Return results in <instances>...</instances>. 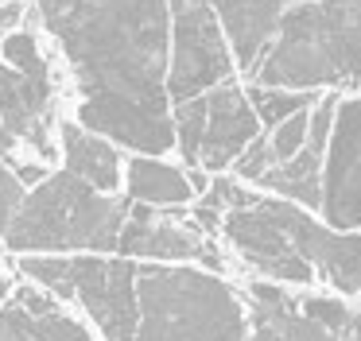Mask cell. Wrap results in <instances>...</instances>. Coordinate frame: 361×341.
<instances>
[{
  "label": "cell",
  "mask_w": 361,
  "mask_h": 341,
  "mask_svg": "<svg viewBox=\"0 0 361 341\" xmlns=\"http://www.w3.org/2000/svg\"><path fill=\"white\" fill-rule=\"evenodd\" d=\"M249 341H342L272 283L249 287Z\"/></svg>",
  "instance_id": "cell-16"
},
{
  "label": "cell",
  "mask_w": 361,
  "mask_h": 341,
  "mask_svg": "<svg viewBox=\"0 0 361 341\" xmlns=\"http://www.w3.org/2000/svg\"><path fill=\"white\" fill-rule=\"evenodd\" d=\"M74 97L71 116L125 151L171 155V0H32Z\"/></svg>",
  "instance_id": "cell-1"
},
{
  "label": "cell",
  "mask_w": 361,
  "mask_h": 341,
  "mask_svg": "<svg viewBox=\"0 0 361 341\" xmlns=\"http://www.w3.org/2000/svg\"><path fill=\"white\" fill-rule=\"evenodd\" d=\"M190 4H210L221 16L229 43H233V54H237V66H241V78H245L257 66L260 51L268 46L280 16L291 4H299V0H190Z\"/></svg>",
  "instance_id": "cell-17"
},
{
  "label": "cell",
  "mask_w": 361,
  "mask_h": 341,
  "mask_svg": "<svg viewBox=\"0 0 361 341\" xmlns=\"http://www.w3.org/2000/svg\"><path fill=\"white\" fill-rule=\"evenodd\" d=\"M24 275L47 287L59 299H71L94 318L105 341H133L136 330V260L113 252L74 256H24Z\"/></svg>",
  "instance_id": "cell-6"
},
{
  "label": "cell",
  "mask_w": 361,
  "mask_h": 341,
  "mask_svg": "<svg viewBox=\"0 0 361 341\" xmlns=\"http://www.w3.org/2000/svg\"><path fill=\"white\" fill-rule=\"evenodd\" d=\"M245 89H249V101L257 108L264 132L276 128L280 120H288V116H295L299 108H311L322 97V93H311V89H283V85H257V82H245Z\"/></svg>",
  "instance_id": "cell-19"
},
{
  "label": "cell",
  "mask_w": 361,
  "mask_h": 341,
  "mask_svg": "<svg viewBox=\"0 0 361 341\" xmlns=\"http://www.w3.org/2000/svg\"><path fill=\"white\" fill-rule=\"evenodd\" d=\"M338 337L342 341H361V310H353V314L345 318V326L338 330Z\"/></svg>",
  "instance_id": "cell-22"
},
{
  "label": "cell",
  "mask_w": 361,
  "mask_h": 341,
  "mask_svg": "<svg viewBox=\"0 0 361 341\" xmlns=\"http://www.w3.org/2000/svg\"><path fill=\"white\" fill-rule=\"evenodd\" d=\"M314 108V105H311ZM311 108H299L295 116H288V120H280L276 128H268V144H272V155L276 163L291 159V155L299 151V147L307 144V136H311Z\"/></svg>",
  "instance_id": "cell-20"
},
{
  "label": "cell",
  "mask_w": 361,
  "mask_h": 341,
  "mask_svg": "<svg viewBox=\"0 0 361 341\" xmlns=\"http://www.w3.org/2000/svg\"><path fill=\"white\" fill-rule=\"evenodd\" d=\"M202 97H206V120H202V140H198L195 167L210 170V175H221V170L233 167L237 155L264 132V124H260L257 108H252V101H249L245 78L214 85Z\"/></svg>",
  "instance_id": "cell-12"
},
{
  "label": "cell",
  "mask_w": 361,
  "mask_h": 341,
  "mask_svg": "<svg viewBox=\"0 0 361 341\" xmlns=\"http://www.w3.org/2000/svg\"><path fill=\"white\" fill-rule=\"evenodd\" d=\"M8 291H12V287H8V275H4V271H0V302L8 299Z\"/></svg>",
  "instance_id": "cell-23"
},
{
  "label": "cell",
  "mask_w": 361,
  "mask_h": 341,
  "mask_svg": "<svg viewBox=\"0 0 361 341\" xmlns=\"http://www.w3.org/2000/svg\"><path fill=\"white\" fill-rule=\"evenodd\" d=\"M0 341H94V333L66 314L47 287L20 283L0 302Z\"/></svg>",
  "instance_id": "cell-14"
},
{
  "label": "cell",
  "mask_w": 361,
  "mask_h": 341,
  "mask_svg": "<svg viewBox=\"0 0 361 341\" xmlns=\"http://www.w3.org/2000/svg\"><path fill=\"white\" fill-rule=\"evenodd\" d=\"M299 310H303L307 318H314V322H322L326 330H334V333L342 330L345 318L353 314V310L345 306L342 299H326V294H307V299L299 302Z\"/></svg>",
  "instance_id": "cell-21"
},
{
  "label": "cell",
  "mask_w": 361,
  "mask_h": 341,
  "mask_svg": "<svg viewBox=\"0 0 361 341\" xmlns=\"http://www.w3.org/2000/svg\"><path fill=\"white\" fill-rule=\"evenodd\" d=\"M133 341H249V310L214 271L136 260Z\"/></svg>",
  "instance_id": "cell-4"
},
{
  "label": "cell",
  "mask_w": 361,
  "mask_h": 341,
  "mask_svg": "<svg viewBox=\"0 0 361 341\" xmlns=\"http://www.w3.org/2000/svg\"><path fill=\"white\" fill-rule=\"evenodd\" d=\"M125 194L128 202H144V206H187L198 198L190 170L179 163H167V155H140L128 151L125 159Z\"/></svg>",
  "instance_id": "cell-18"
},
{
  "label": "cell",
  "mask_w": 361,
  "mask_h": 341,
  "mask_svg": "<svg viewBox=\"0 0 361 341\" xmlns=\"http://www.w3.org/2000/svg\"><path fill=\"white\" fill-rule=\"evenodd\" d=\"M319 213L334 229H361V89L338 97Z\"/></svg>",
  "instance_id": "cell-9"
},
{
  "label": "cell",
  "mask_w": 361,
  "mask_h": 341,
  "mask_svg": "<svg viewBox=\"0 0 361 341\" xmlns=\"http://www.w3.org/2000/svg\"><path fill=\"white\" fill-rule=\"evenodd\" d=\"M128 209V194H105L71 170H47L27 186L0 244L16 256L117 252Z\"/></svg>",
  "instance_id": "cell-3"
},
{
  "label": "cell",
  "mask_w": 361,
  "mask_h": 341,
  "mask_svg": "<svg viewBox=\"0 0 361 341\" xmlns=\"http://www.w3.org/2000/svg\"><path fill=\"white\" fill-rule=\"evenodd\" d=\"M66 74L55 46L35 20L0 35V159L16 163L20 151L39 163L59 159Z\"/></svg>",
  "instance_id": "cell-5"
},
{
  "label": "cell",
  "mask_w": 361,
  "mask_h": 341,
  "mask_svg": "<svg viewBox=\"0 0 361 341\" xmlns=\"http://www.w3.org/2000/svg\"><path fill=\"white\" fill-rule=\"evenodd\" d=\"M257 85L311 93L361 89V0H299L280 16L257 66Z\"/></svg>",
  "instance_id": "cell-2"
},
{
  "label": "cell",
  "mask_w": 361,
  "mask_h": 341,
  "mask_svg": "<svg viewBox=\"0 0 361 341\" xmlns=\"http://www.w3.org/2000/svg\"><path fill=\"white\" fill-rule=\"evenodd\" d=\"M338 97H342V93L330 89V93H322V97L314 101L307 144L299 147L291 159L268 167L252 186H260V190L276 194V198H288V202H295V206L319 213L322 209V167H326V144H330V128H334Z\"/></svg>",
  "instance_id": "cell-13"
},
{
  "label": "cell",
  "mask_w": 361,
  "mask_h": 341,
  "mask_svg": "<svg viewBox=\"0 0 361 341\" xmlns=\"http://www.w3.org/2000/svg\"><path fill=\"white\" fill-rule=\"evenodd\" d=\"M171 8L175 20H171V70H167L171 105L241 78L221 16L210 4H190V0H171Z\"/></svg>",
  "instance_id": "cell-7"
},
{
  "label": "cell",
  "mask_w": 361,
  "mask_h": 341,
  "mask_svg": "<svg viewBox=\"0 0 361 341\" xmlns=\"http://www.w3.org/2000/svg\"><path fill=\"white\" fill-rule=\"evenodd\" d=\"M117 252L128 256V260L221 268V252L198 229V221H187V217L171 213L164 206H144V202H133V209H128V221L121 229Z\"/></svg>",
  "instance_id": "cell-11"
},
{
  "label": "cell",
  "mask_w": 361,
  "mask_h": 341,
  "mask_svg": "<svg viewBox=\"0 0 361 341\" xmlns=\"http://www.w3.org/2000/svg\"><path fill=\"white\" fill-rule=\"evenodd\" d=\"M59 159H63V170L86 178L97 190L105 194L125 190V147H117L102 132L86 128L71 113L59 120Z\"/></svg>",
  "instance_id": "cell-15"
},
{
  "label": "cell",
  "mask_w": 361,
  "mask_h": 341,
  "mask_svg": "<svg viewBox=\"0 0 361 341\" xmlns=\"http://www.w3.org/2000/svg\"><path fill=\"white\" fill-rule=\"evenodd\" d=\"M8 4H20V0H0V8H8Z\"/></svg>",
  "instance_id": "cell-24"
},
{
  "label": "cell",
  "mask_w": 361,
  "mask_h": 341,
  "mask_svg": "<svg viewBox=\"0 0 361 341\" xmlns=\"http://www.w3.org/2000/svg\"><path fill=\"white\" fill-rule=\"evenodd\" d=\"M260 202L291 237V244L303 252L314 275L330 279V287L342 294H361V229H334L311 209L276 194H260Z\"/></svg>",
  "instance_id": "cell-8"
},
{
  "label": "cell",
  "mask_w": 361,
  "mask_h": 341,
  "mask_svg": "<svg viewBox=\"0 0 361 341\" xmlns=\"http://www.w3.org/2000/svg\"><path fill=\"white\" fill-rule=\"evenodd\" d=\"M221 232L233 244V252L241 256L249 268H257L264 279H276V283H295L307 287L314 283V268L303 260L291 237L280 229L272 213L264 209L260 194L249 202V206H237L221 213Z\"/></svg>",
  "instance_id": "cell-10"
}]
</instances>
